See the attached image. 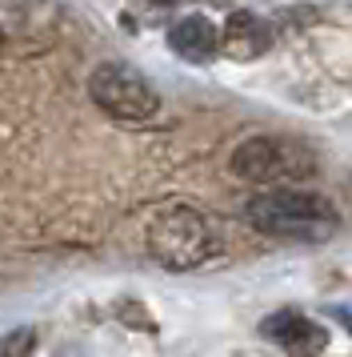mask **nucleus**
Returning a JSON list of instances; mask_svg holds the SVG:
<instances>
[{"mask_svg":"<svg viewBox=\"0 0 352 357\" xmlns=\"http://www.w3.org/2000/svg\"><path fill=\"white\" fill-rule=\"evenodd\" d=\"M221 40H224V33L208 17H200V13H189V17L168 24V49L180 61H189V65H208L221 52Z\"/></svg>","mask_w":352,"mask_h":357,"instance_id":"6","label":"nucleus"},{"mask_svg":"<svg viewBox=\"0 0 352 357\" xmlns=\"http://www.w3.org/2000/svg\"><path fill=\"white\" fill-rule=\"evenodd\" d=\"M260 337L280 345L288 357H320L328 349V329L312 317H304L301 309H280L260 321Z\"/></svg>","mask_w":352,"mask_h":357,"instance_id":"5","label":"nucleus"},{"mask_svg":"<svg viewBox=\"0 0 352 357\" xmlns=\"http://www.w3.org/2000/svg\"><path fill=\"white\" fill-rule=\"evenodd\" d=\"M88 97L100 113H109L112 121H128V125H141L152 121L160 113V97L157 89L148 84L141 68L125 65V61H104L93 68L88 77Z\"/></svg>","mask_w":352,"mask_h":357,"instance_id":"4","label":"nucleus"},{"mask_svg":"<svg viewBox=\"0 0 352 357\" xmlns=\"http://www.w3.org/2000/svg\"><path fill=\"white\" fill-rule=\"evenodd\" d=\"M224 40H221V52L224 56H232V61H256V56H264L272 49V29L269 20H260L256 13H228L224 20Z\"/></svg>","mask_w":352,"mask_h":357,"instance_id":"7","label":"nucleus"},{"mask_svg":"<svg viewBox=\"0 0 352 357\" xmlns=\"http://www.w3.org/2000/svg\"><path fill=\"white\" fill-rule=\"evenodd\" d=\"M328 313H333L336 321H344V329H349V333H352V305H333V309H328Z\"/></svg>","mask_w":352,"mask_h":357,"instance_id":"10","label":"nucleus"},{"mask_svg":"<svg viewBox=\"0 0 352 357\" xmlns=\"http://www.w3.org/2000/svg\"><path fill=\"white\" fill-rule=\"evenodd\" d=\"M244 217L253 221L264 237L280 241H301V245H320L333 241L340 229V213L324 193L296 189V185H276L272 193H260L244 205Z\"/></svg>","mask_w":352,"mask_h":357,"instance_id":"1","label":"nucleus"},{"mask_svg":"<svg viewBox=\"0 0 352 357\" xmlns=\"http://www.w3.org/2000/svg\"><path fill=\"white\" fill-rule=\"evenodd\" d=\"M180 4H192V0H144V8H157V13H168V8H180Z\"/></svg>","mask_w":352,"mask_h":357,"instance_id":"9","label":"nucleus"},{"mask_svg":"<svg viewBox=\"0 0 352 357\" xmlns=\"http://www.w3.org/2000/svg\"><path fill=\"white\" fill-rule=\"evenodd\" d=\"M0 45H4V33H0Z\"/></svg>","mask_w":352,"mask_h":357,"instance_id":"11","label":"nucleus"},{"mask_svg":"<svg viewBox=\"0 0 352 357\" xmlns=\"http://www.w3.org/2000/svg\"><path fill=\"white\" fill-rule=\"evenodd\" d=\"M144 241L152 261H160L164 269H196L200 261L212 253V229L200 213L184 205V201H168L148 217Z\"/></svg>","mask_w":352,"mask_h":357,"instance_id":"3","label":"nucleus"},{"mask_svg":"<svg viewBox=\"0 0 352 357\" xmlns=\"http://www.w3.org/2000/svg\"><path fill=\"white\" fill-rule=\"evenodd\" d=\"M228 169L248 185H301L317 177V153L296 137H248L232 149Z\"/></svg>","mask_w":352,"mask_h":357,"instance_id":"2","label":"nucleus"},{"mask_svg":"<svg viewBox=\"0 0 352 357\" xmlns=\"http://www.w3.org/2000/svg\"><path fill=\"white\" fill-rule=\"evenodd\" d=\"M32 349H36V329H29V325L0 337V357H32Z\"/></svg>","mask_w":352,"mask_h":357,"instance_id":"8","label":"nucleus"}]
</instances>
